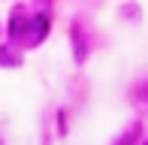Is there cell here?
I'll return each mask as SVG.
<instances>
[{"label": "cell", "mask_w": 148, "mask_h": 145, "mask_svg": "<svg viewBox=\"0 0 148 145\" xmlns=\"http://www.w3.org/2000/svg\"><path fill=\"white\" fill-rule=\"evenodd\" d=\"M49 15H30L27 27L21 30V36L15 39V42H21V49H33V45H39L45 39V34H49Z\"/></svg>", "instance_id": "cell-1"}, {"label": "cell", "mask_w": 148, "mask_h": 145, "mask_svg": "<svg viewBox=\"0 0 148 145\" xmlns=\"http://www.w3.org/2000/svg\"><path fill=\"white\" fill-rule=\"evenodd\" d=\"M139 133H142V124L133 121V124H130V127H127V130H124V133H121L112 145H136V142H139Z\"/></svg>", "instance_id": "cell-2"}, {"label": "cell", "mask_w": 148, "mask_h": 145, "mask_svg": "<svg viewBox=\"0 0 148 145\" xmlns=\"http://www.w3.org/2000/svg\"><path fill=\"white\" fill-rule=\"evenodd\" d=\"M145 145H148V139H145Z\"/></svg>", "instance_id": "cell-3"}]
</instances>
